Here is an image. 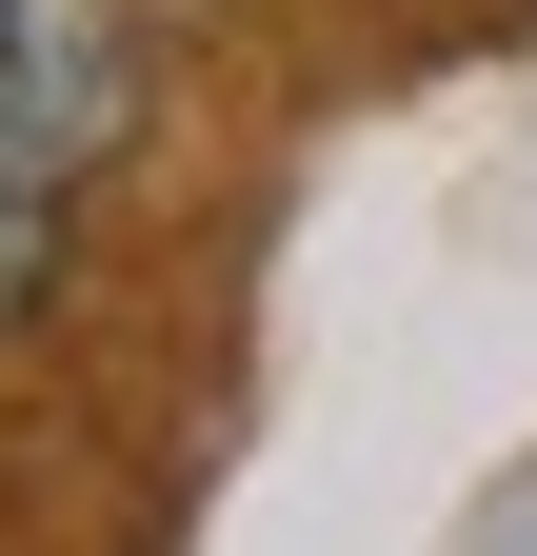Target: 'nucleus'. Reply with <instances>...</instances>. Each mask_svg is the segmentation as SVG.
Masks as SVG:
<instances>
[{
    "label": "nucleus",
    "mask_w": 537,
    "mask_h": 556,
    "mask_svg": "<svg viewBox=\"0 0 537 556\" xmlns=\"http://www.w3.org/2000/svg\"><path fill=\"white\" fill-rule=\"evenodd\" d=\"M40 278H60V199L0 160V318H40Z\"/></svg>",
    "instance_id": "2"
},
{
    "label": "nucleus",
    "mask_w": 537,
    "mask_h": 556,
    "mask_svg": "<svg viewBox=\"0 0 537 556\" xmlns=\"http://www.w3.org/2000/svg\"><path fill=\"white\" fill-rule=\"evenodd\" d=\"M140 119H160L140 0H0V160H21L40 199L120 179V160H140Z\"/></svg>",
    "instance_id": "1"
}]
</instances>
